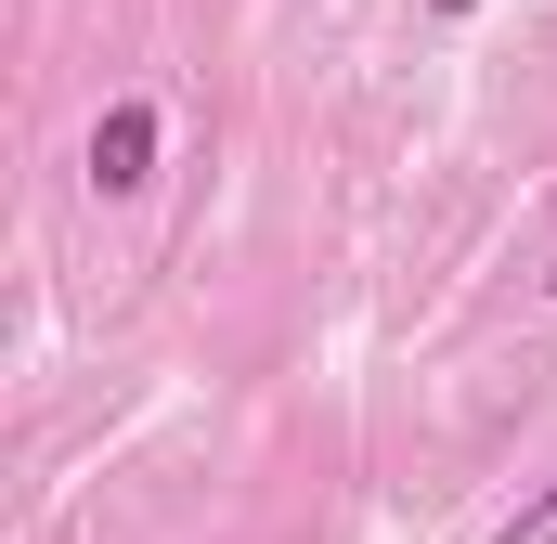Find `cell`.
I'll use <instances>...</instances> for the list:
<instances>
[{
    "label": "cell",
    "mask_w": 557,
    "mask_h": 544,
    "mask_svg": "<svg viewBox=\"0 0 557 544\" xmlns=\"http://www.w3.org/2000/svg\"><path fill=\"white\" fill-rule=\"evenodd\" d=\"M493 544H557V480H545V493H532V506H519V519H506Z\"/></svg>",
    "instance_id": "7a4b0ae2"
},
{
    "label": "cell",
    "mask_w": 557,
    "mask_h": 544,
    "mask_svg": "<svg viewBox=\"0 0 557 544\" xmlns=\"http://www.w3.org/2000/svg\"><path fill=\"white\" fill-rule=\"evenodd\" d=\"M91 182L104 195H143L156 182V104H104L91 118Z\"/></svg>",
    "instance_id": "6da1fadb"
},
{
    "label": "cell",
    "mask_w": 557,
    "mask_h": 544,
    "mask_svg": "<svg viewBox=\"0 0 557 544\" xmlns=\"http://www.w3.org/2000/svg\"><path fill=\"white\" fill-rule=\"evenodd\" d=\"M545 298H557V272H545Z\"/></svg>",
    "instance_id": "277c9868"
},
{
    "label": "cell",
    "mask_w": 557,
    "mask_h": 544,
    "mask_svg": "<svg viewBox=\"0 0 557 544\" xmlns=\"http://www.w3.org/2000/svg\"><path fill=\"white\" fill-rule=\"evenodd\" d=\"M428 13H480V0H428Z\"/></svg>",
    "instance_id": "3957f363"
}]
</instances>
